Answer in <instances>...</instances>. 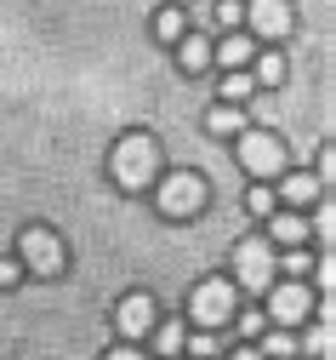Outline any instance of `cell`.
<instances>
[{"label":"cell","mask_w":336,"mask_h":360,"mask_svg":"<svg viewBox=\"0 0 336 360\" xmlns=\"http://www.w3.org/2000/svg\"><path fill=\"white\" fill-rule=\"evenodd\" d=\"M114 184L120 189H149L154 184V143L142 138V131H131V138L114 149Z\"/></svg>","instance_id":"6da1fadb"},{"label":"cell","mask_w":336,"mask_h":360,"mask_svg":"<svg viewBox=\"0 0 336 360\" xmlns=\"http://www.w3.org/2000/svg\"><path fill=\"white\" fill-rule=\"evenodd\" d=\"M188 309H194L200 332H217V326H228V321H234V286H222V281H206V286H194Z\"/></svg>","instance_id":"7a4b0ae2"},{"label":"cell","mask_w":336,"mask_h":360,"mask_svg":"<svg viewBox=\"0 0 336 360\" xmlns=\"http://www.w3.org/2000/svg\"><path fill=\"white\" fill-rule=\"evenodd\" d=\"M234 275H239V286L246 292H262V286H274V252L262 246V240H239L234 246Z\"/></svg>","instance_id":"3957f363"},{"label":"cell","mask_w":336,"mask_h":360,"mask_svg":"<svg viewBox=\"0 0 336 360\" xmlns=\"http://www.w3.org/2000/svg\"><path fill=\"white\" fill-rule=\"evenodd\" d=\"M239 166H246L251 177H274L279 166H285V149H279V138H268V131H239Z\"/></svg>","instance_id":"277c9868"},{"label":"cell","mask_w":336,"mask_h":360,"mask_svg":"<svg viewBox=\"0 0 336 360\" xmlns=\"http://www.w3.org/2000/svg\"><path fill=\"white\" fill-rule=\"evenodd\" d=\"M200 200H206V184L194 172H171L166 184H160V212L166 217H188V212H200Z\"/></svg>","instance_id":"5b68a950"},{"label":"cell","mask_w":336,"mask_h":360,"mask_svg":"<svg viewBox=\"0 0 336 360\" xmlns=\"http://www.w3.org/2000/svg\"><path fill=\"white\" fill-rule=\"evenodd\" d=\"M23 263L34 269L40 281H52L58 269H63V246H58V235H52V229H23Z\"/></svg>","instance_id":"8992f818"},{"label":"cell","mask_w":336,"mask_h":360,"mask_svg":"<svg viewBox=\"0 0 336 360\" xmlns=\"http://www.w3.org/2000/svg\"><path fill=\"white\" fill-rule=\"evenodd\" d=\"M246 23H251V34H262V40H279L285 29H291V6H285V0H251Z\"/></svg>","instance_id":"52a82bcc"},{"label":"cell","mask_w":336,"mask_h":360,"mask_svg":"<svg viewBox=\"0 0 336 360\" xmlns=\"http://www.w3.org/2000/svg\"><path fill=\"white\" fill-rule=\"evenodd\" d=\"M274 321H285V326H297V321H308V309H314V297H308V286L302 281H285V286H274Z\"/></svg>","instance_id":"ba28073f"},{"label":"cell","mask_w":336,"mask_h":360,"mask_svg":"<svg viewBox=\"0 0 336 360\" xmlns=\"http://www.w3.org/2000/svg\"><path fill=\"white\" fill-rule=\"evenodd\" d=\"M114 326H120V338L131 343V338H142L154 326V303L142 297V292H131V297H120V309H114Z\"/></svg>","instance_id":"9c48e42d"},{"label":"cell","mask_w":336,"mask_h":360,"mask_svg":"<svg viewBox=\"0 0 336 360\" xmlns=\"http://www.w3.org/2000/svg\"><path fill=\"white\" fill-rule=\"evenodd\" d=\"M177 58H182V69H188V75L211 69V40H206V34H182V40H177Z\"/></svg>","instance_id":"30bf717a"},{"label":"cell","mask_w":336,"mask_h":360,"mask_svg":"<svg viewBox=\"0 0 336 360\" xmlns=\"http://www.w3.org/2000/svg\"><path fill=\"white\" fill-rule=\"evenodd\" d=\"M251 52H257V40H251V34H228L222 46H217L222 69H246V63H251Z\"/></svg>","instance_id":"8fae6325"},{"label":"cell","mask_w":336,"mask_h":360,"mask_svg":"<svg viewBox=\"0 0 336 360\" xmlns=\"http://www.w3.org/2000/svg\"><path fill=\"white\" fill-rule=\"evenodd\" d=\"M206 126L222 131V138H239V131H246V115H239V103H217V109L206 115Z\"/></svg>","instance_id":"7c38bea8"},{"label":"cell","mask_w":336,"mask_h":360,"mask_svg":"<svg viewBox=\"0 0 336 360\" xmlns=\"http://www.w3.org/2000/svg\"><path fill=\"white\" fill-rule=\"evenodd\" d=\"M274 240H285V246H302V240H308V223H302L297 212H285V217H274Z\"/></svg>","instance_id":"4fadbf2b"},{"label":"cell","mask_w":336,"mask_h":360,"mask_svg":"<svg viewBox=\"0 0 336 360\" xmlns=\"http://www.w3.org/2000/svg\"><path fill=\"white\" fill-rule=\"evenodd\" d=\"M251 80H257V86H279V80H285V58H279V52H262L257 69H251Z\"/></svg>","instance_id":"5bb4252c"},{"label":"cell","mask_w":336,"mask_h":360,"mask_svg":"<svg viewBox=\"0 0 336 360\" xmlns=\"http://www.w3.org/2000/svg\"><path fill=\"white\" fill-rule=\"evenodd\" d=\"M251 92H257V80H251L246 69H228V80H222V98H228V103H246Z\"/></svg>","instance_id":"9a60e30c"},{"label":"cell","mask_w":336,"mask_h":360,"mask_svg":"<svg viewBox=\"0 0 336 360\" xmlns=\"http://www.w3.org/2000/svg\"><path fill=\"white\" fill-rule=\"evenodd\" d=\"M314 195H319V184H314L308 172H297V177H285V200H291V206H308Z\"/></svg>","instance_id":"2e32d148"},{"label":"cell","mask_w":336,"mask_h":360,"mask_svg":"<svg viewBox=\"0 0 336 360\" xmlns=\"http://www.w3.org/2000/svg\"><path fill=\"white\" fill-rule=\"evenodd\" d=\"M154 34L166 40V46H171V40H182V34H188V23H182V12H177V6H171V12H160V18H154Z\"/></svg>","instance_id":"e0dca14e"},{"label":"cell","mask_w":336,"mask_h":360,"mask_svg":"<svg viewBox=\"0 0 336 360\" xmlns=\"http://www.w3.org/2000/svg\"><path fill=\"white\" fill-rule=\"evenodd\" d=\"M149 332H154V349H160L166 360L182 349V326H177V321H166V326H149Z\"/></svg>","instance_id":"ac0fdd59"},{"label":"cell","mask_w":336,"mask_h":360,"mask_svg":"<svg viewBox=\"0 0 336 360\" xmlns=\"http://www.w3.org/2000/svg\"><path fill=\"white\" fill-rule=\"evenodd\" d=\"M291 349H297V343H291V332H285V326L262 338V354H268V360H291Z\"/></svg>","instance_id":"d6986e66"},{"label":"cell","mask_w":336,"mask_h":360,"mask_svg":"<svg viewBox=\"0 0 336 360\" xmlns=\"http://www.w3.org/2000/svg\"><path fill=\"white\" fill-rule=\"evenodd\" d=\"M274 269H285V275H308L314 263H308V252H302V246H291V252H285V263H274Z\"/></svg>","instance_id":"ffe728a7"},{"label":"cell","mask_w":336,"mask_h":360,"mask_svg":"<svg viewBox=\"0 0 336 360\" xmlns=\"http://www.w3.org/2000/svg\"><path fill=\"white\" fill-rule=\"evenodd\" d=\"M246 206H251V212H257V217H268V212H274V195H268V189H262V184H257V189H251V195H246Z\"/></svg>","instance_id":"44dd1931"},{"label":"cell","mask_w":336,"mask_h":360,"mask_svg":"<svg viewBox=\"0 0 336 360\" xmlns=\"http://www.w3.org/2000/svg\"><path fill=\"white\" fill-rule=\"evenodd\" d=\"M211 354H217V332H200L194 338V360H211Z\"/></svg>","instance_id":"7402d4cb"},{"label":"cell","mask_w":336,"mask_h":360,"mask_svg":"<svg viewBox=\"0 0 336 360\" xmlns=\"http://www.w3.org/2000/svg\"><path fill=\"white\" fill-rule=\"evenodd\" d=\"M239 18H246V12H239V6H234V0H217V23H228V29H234Z\"/></svg>","instance_id":"603a6c76"},{"label":"cell","mask_w":336,"mask_h":360,"mask_svg":"<svg viewBox=\"0 0 336 360\" xmlns=\"http://www.w3.org/2000/svg\"><path fill=\"white\" fill-rule=\"evenodd\" d=\"M6 286H18V263H0V292Z\"/></svg>","instance_id":"cb8c5ba5"},{"label":"cell","mask_w":336,"mask_h":360,"mask_svg":"<svg viewBox=\"0 0 336 360\" xmlns=\"http://www.w3.org/2000/svg\"><path fill=\"white\" fill-rule=\"evenodd\" d=\"M103 360H142V354H137V349H131V343H120V349H109V354H103Z\"/></svg>","instance_id":"d4e9b609"},{"label":"cell","mask_w":336,"mask_h":360,"mask_svg":"<svg viewBox=\"0 0 336 360\" xmlns=\"http://www.w3.org/2000/svg\"><path fill=\"white\" fill-rule=\"evenodd\" d=\"M234 360H268L262 349H234Z\"/></svg>","instance_id":"484cf974"}]
</instances>
